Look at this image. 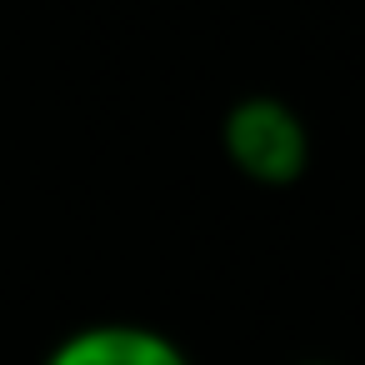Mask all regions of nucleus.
Segmentation results:
<instances>
[{
  "label": "nucleus",
  "mask_w": 365,
  "mask_h": 365,
  "mask_svg": "<svg viewBox=\"0 0 365 365\" xmlns=\"http://www.w3.org/2000/svg\"><path fill=\"white\" fill-rule=\"evenodd\" d=\"M46 365H190V355L155 325L96 320L71 330L61 345H51Z\"/></svg>",
  "instance_id": "f03ea898"
},
{
  "label": "nucleus",
  "mask_w": 365,
  "mask_h": 365,
  "mask_svg": "<svg viewBox=\"0 0 365 365\" xmlns=\"http://www.w3.org/2000/svg\"><path fill=\"white\" fill-rule=\"evenodd\" d=\"M225 160L255 185H295L310 165V130L280 96H245L220 120Z\"/></svg>",
  "instance_id": "f257e3e1"
},
{
  "label": "nucleus",
  "mask_w": 365,
  "mask_h": 365,
  "mask_svg": "<svg viewBox=\"0 0 365 365\" xmlns=\"http://www.w3.org/2000/svg\"><path fill=\"white\" fill-rule=\"evenodd\" d=\"M300 365H335V360H300Z\"/></svg>",
  "instance_id": "7ed1b4c3"
}]
</instances>
